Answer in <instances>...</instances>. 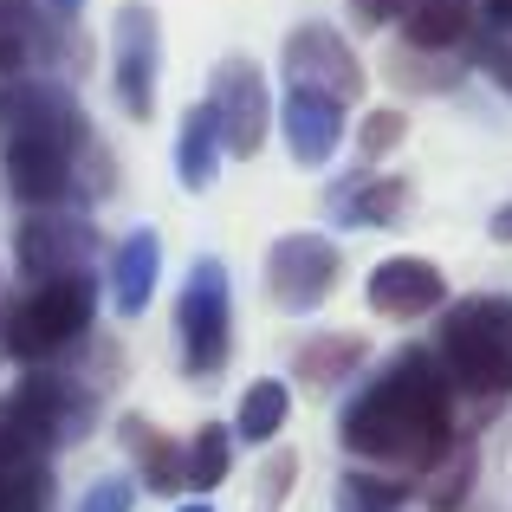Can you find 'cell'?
<instances>
[{
    "label": "cell",
    "mask_w": 512,
    "mask_h": 512,
    "mask_svg": "<svg viewBox=\"0 0 512 512\" xmlns=\"http://www.w3.org/2000/svg\"><path fill=\"white\" fill-rule=\"evenodd\" d=\"M338 441L363 461H389V467H428L441 448L454 441V389L441 376L435 350H402L389 357L383 376L350 396V409L338 415Z\"/></svg>",
    "instance_id": "obj_1"
},
{
    "label": "cell",
    "mask_w": 512,
    "mask_h": 512,
    "mask_svg": "<svg viewBox=\"0 0 512 512\" xmlns=\"http://www.w3.org/2000/svg\"><path fill=\"white\" fill-rule=\"evenodd\" d=\"M435 363L454 396H474V402L506 396L512 389V299H493V292L461 299L441 318Z\"/></svg>",
    "instance_id": "obj_2"
},
{
    "label": "cell",
    "mask_w": 512,
    "mask_h": 512,
    "mask_svg": "<svg viewBox=\"0 0 512 512\" xmlns=\"http://www.w3.org/2000/svg\"><path fill=\"white\" fill-rule=\"evenodd\" d=\"M98 318V292L91 279H46V286H26L20 299L0 305V350L13 363H46L65 344H78Z\"/></svg>",
    "instance_id": "obj_3"
},
{
    "label": "cell",
    "mask_w": 512,
    "mask_h": 512,
    "mask_svg": "<svg viewBox=\"0 0 512 512\" xmlns=\"http://www.w3.org/2000/svg\"><path fill=\"white\" fill-rule=\"evenodd\" d=\"M175 331H182V370L214 383L234 350V292H227V266L214 253L188 266V286L175 299Z\"/></svg>",
    "instance_id": "obj_4"
},
{
    "label": "cell",
    "mask_w": 512,
    "mask_h": 512,
    "mask_svg": "<svg viewBox=\"0 0 512 512\" xmlns=\"http://www.w3.org/2000/svg\"><path fill=\"white\" fill-rule=\"evenodd\" d=\"M78 150H85V130H33V137H7L0 143V182L20 208L52 214L65 201L78 175Z\"/></svg>",
    "instance_id": "obj_5"
},
{
    "label": "cell",
    "mask_w": 512,
    "mask_h": 512,
    "mask_svg": "<svg viewBox=\"0 0 512 512\" xmlns=\"http://www.w3.org/2000/svg\"><path fill=\"white\" fill-rule=\"evenodd\" d=\"M156 78H163V13L150 0H124L111 20V85L124 117H156Z\"/></svg>",
    "instance_id": "obj_6"
},
{
    "label": "cell",
    "mask_w": 512,
    "mask_h": 512,
    "mask_svg": "<svg viewBox=\"0 0 512 512\" xmlns=\"http://www.w3.org/2000/svg\"><path fill=\"white\" fill-rule=\"evenodd\" d=\"M286 85L292 91H312V98L338 104V111H357V98H363L370 78H363L357 52L344 46L338 26L305 20V26H292V33H286Z\"/></svg>",
    "instance_id": "obj_7"
},
{
    "label": "cell",
    "mask_w": 512,
    "mask_h": 512,
    "mask_svg": "<svg viewBox=\"0 0 512 512\" xmlns=\"http://www.w3.org/2000/svg\"><path fill=\"white\" fill-rule=\"evenodd\" d=\"M13 253H20V273L33 286H46V279H91L98 227L85 214H26L20 234H13Z\"/></svg>",
    "instance_id": "obj_8"
},
{
    "label": "cell",
    "mask_w": 512,
    "mask_h": 512,
    "mask_svg": "<svg viewBox=\"0 0 512 512\" xmlns=\"http://www.w3.org/2000/svg\"><path fill=\"white\" fill-rule=\"evenodd\" d=\"M338 286V247L325 234H279L266 253V292L286 312H318Z\"/></svg>",
    "instance_id": "obj_9"
},
{
    "label": "cell",
    "mask_w": 512,
    "mask_h": 512,
    "mask_svg": "<svg viewBox=\"0 0 512 512\" xmlns=\"http://www.w3.org/2000/svg\"><path fill=\"white\" fill-rule=\"evenodd\" d=\"M208 104H214V124H221V150L234 156H253L273 130V91H266V72L253 59H227L214 72Z\"/></svg>",
    "instance_id": "obj_10"
},
{
    "label": "cell",
    "mask_w": 512,
    "mask_h": 512,
    "mask_svg": "<svg viewBox=\"0 0 512 512\" xmlns=\"http://www.w3.org/2000/svg\"><path fill=\"white\" fill-rule=\"evenodd\" d=\"M363 299H370L376 318H428V312L448 305V279H441V266L422 260V253H396V260H383L370 273Z\"/></svg>",
    "instance_id": "obj_11"
},
{
    "label": "cell",
    "mask_w": 512,
    "mask_h": 512,
    "mask_svg": "<svg viewBox=\"0 0 512 512\" xmlns=\"http://www.w3.org/2000/svg\"><path fill=\"white\" fill-rule=\"evenodd\" d=\"M33 130H85L72 91L52 78H7L0 85V143L7 137H33Z\"/></svg>",
    "instance_id": "obj_12"
},
{
    "label": "cell",
    "mask_w": 512,
    "mask_h": 512,
    "mask_svg": "<svg viewBox=\"0 0 512 512\" xmlns=\"http://www.w3.org/2000/svg\"><path fill=\"white\" fill-rule=\"evenodd\" d=\"M279 124H286V150H292L299 169H325L344 143V111L325 104V98H312V91H286Z\"/></svg>",
    "instance_id": "obj_13"
},
{
    "label": "cell",
    "mask_w": 512,
    "mask_h": 512,
    "mask_svg": "<svg viewBox=\"0 0 512 512\" xmlns=\"http://www.w3.org/2000/svg\"><path fill=\"white\" fill-rule=\"evenodd\" d=\"M156 273H163V234H156V227L124 234V247H117V260H111V299H117L124 318H137L143 305H150Z\"/></svg>",
    "instance_id": "obj_14"
},
{
    "label": "cell",
    "mask_w": 512,
    "mask_h": 512,
    "mask_svg": "<svg viewBox=\"0 0 512 512\" xmlns=\"http://www.w3.org/2000/svg\"><path fill=\"white\" fill-rule=\"evenodd\" d=\"M480 7L474 0H409L402 7V46L409 52H454L474 33Z\"/></svg>",
    "instance_id": "obj_15"
},
{
    "label": "cell",
    "mask_w": 512,
    "mask_h": 512,
    "mask_svg": "<svg viewBox=\"0 0 512 512\" xmlns=\"http://www.w3.org/2000/svg\"><path fill=\"white\" fill-rule=\"evenodd\" d=\"M214 175H221V124H214V104L201 98L182 117V137H175V182L188 195H201V188H214Z\"/></svg>",
    "instance_id": "obj_16"
},
{
    "label": "cell",
    "mask_w": 512,
    "mask_h": 512,
    "mask_svg": "<svg viewBox=\"0 0 512 512\" xmlns=\"http://www.w3.org/2000/svg\"><path fill=\"white\" fill-rule=\"evenodd\" d=\"M338 221L344 227H396L402 208H409V182L396 175H363L357 188H338Z\"/></svg>",
    "instance_id": "obj_17"
},
{
    "label": "cell",
    "mask_w": 512,
    "mask_h": 512,
    "mask_svg": "<svg viewBox=\"0 0 512 512\" xmlns=\"http://www.w3.org/2000/svg\"><path fill=\"white\" fill-rule=\"evenodd\" d=\"M124 448L143 461V487L150 493H182V448L150 428V415H124Z\"/></svg>",
    "instance_id": "obj_18"
},
{
    "label": "cell",
    "mask_w": 512,
    "mask_h": 512,
    "mask_svg": "<svg viewBox=\"0 0 512 512\" xmlns=\"http://www.w3.org/2000/svg\"><path fill=\"white\" fill-rule=\"evenodd\" d=\"M474 467H480V454H474V441H448V448L428 461V480H422V500L428 512H454L474 493Z\"/></svg>",
    "instance_id": "obj_19"
},
{
    "label": "cell",
    "mask_w": 512,
    "mask_h": 512,
    "mask_svg": "<svg viewBox=\"0 0 512 512\" xmlns=\"http://www.w3.org/2000/svg\"><path fill=\"white\" fill-rule=\"evenodd\" d=\"M286 409H292L286 383H279V376H260V383H247V396H240V409H234V435L260 448V441H273L279 428H286Z\"/></svg>",
    "instance_id": "obj_20"
},
{
    "label": "cell",
    "mask_w": 512,
    "mask_h": 512,
    "mask_svg": "<svg viewBox=\"0 0 512 512\" xmlns=\"http://www.w3.org/2000/svg\"><path fill=\"white\" fill-rule=\"evenodd\" d=\"M234 467V435L227 428H195V441L182 448V487H195V500H208Z\"/></svg>",
    "instance_id": "obj_21"
},
{
    "label": "cell",
    "mask_w": 512,
    "mask_h": 512,
    "mask_svg": "<svg viewBox=\"0 0 512 512\" xmlns=\"http://www.w3.org/2000/svg\"><path fill=\"white\" fill-rule=\"evenodd\" d=\"M33 46H39V13L33 0H0V85L20 78L33 65Z\"/></svg>",
    "instance_id": "obj_22"
},
{
    "label": "cell",
    "mask_w": 512,
    "mask_h": 512,
    "mask_svg": "<svg viewBox=\"0 0 512 512\" xmlns=\"http://www.w3.org/2000/svg\"><path fill=\"white\" fill-rule=\"evenodd\" d=\"M357 363H363V338H312V344H299V376L312 389L344 383Z\"/></svg>",
    "instance_id": "obj_23"
},
{
    "label": "cell",
    "mask_w": 512,
    "mask_h": 512,
    "mask_svg": "<svg viewBox=\"0 0 512 512\" xmlns=\"http://www.w3.org/2000/svg\"><path fill=\"white\" fill-rule=\"evenodd\" d=\"M52 474L46 461H0V512H46Z\"/></svg>",
    "instance_id": "obj_24"
},
{
    "label": "cell",
    "mask_w": 512,
    "mask_h": 512,
    "mask_svg": "<svg viewBox=\"0 0 512 512\" xmlns=\"http://www.w3.org/2000/svg\"><path fill=\"white\" fill-rule=\"evenodd\" d=\"M409 500V480L402 474H344L338 480V506L344 512H396Z\"/></svg>",
    "instance_id": "obj_25"
},
{
    "label": "cell",
    "mask_w": 512,
    "mask_h": 512,
    "mask_svg": "<svg viewBox=\"0 0 512 512\" xmlns=\"http://www.w3.org/2000/svg\"><path fill=\"white\" fill-rule=\"evenodd\" d=\"M402 130H409V117H402V111H376L370 124H363V156H383L389 143H402Z\"/></svg>",
    "instance_id": "obj_26"
},
{
    "label": "cell",
    "mask_w": 512,
    "mask_h": 512,
    "mask_svg": "<svg viewBox=\"0 0 512 512\" xmlns=\"http://www.w3.org/2000/svg\"><path fill=\"white\" fill-rule=\"evenodd\" d=\"M130 500H137V493H130V480H98L78 512H130Z\"/></svg>",
    "instance_id": "obj_27"
},
{
    "label": "cell",
    "mask_w": 512,
    "mask_h": 512,
    "mask_svg": "<svg viewBox=\"0 0 512 512\" xmlns=\"http://www.w3.org/2000/svg\"><path fill=\"white\" fill-rule=\"evenodd\" d=\"M292 474H299V454H273V461H266V512H273L279 506V493H286L292 487Z\"/></svg>",
    "instance_id": "obj_28"
},
{
    "label": "cell",
    "mask_w": 512,
    "mask_h": 512,
    "mask_svg": "<svg viewBox=\"0 0 512 512\" xmlns=\"http://www.w3.org/2000/svg\"><path fill=\"white\" fill-rule=\"evenodd\" d=\"M480 65L493 72V85L512 91V39H480Z\"/></svg>",
    "instance_id": "obj_29"
},
{
    "label": "cell",
    "mask_w": 512,
    "mask_h": 512,
    "mask_svg": "<svg viewBox=\"0 0 512 512\" xmlns=\"http://www.w3.org/2000/svg\"><path fill=\"white\" fill-rule=\"evenodd\" d=\"M350 7H357V20H363V26H389L402 7H409V0H350Z\"/></svg>",
    "instance_id": "obj_30"
},
{
    "label": "cell",
    "mask_w": 512,
    "mask_h": 512,
    "mask_svg": "<svg viewBox=\"0 0 512 512\" xmlns=\"http://www.w3.org/2000/svg\"><path fill=\"white\" fill-rule=\"evenodd\" d=\"M474 7H480V13H487V20L512 39V0H474Z\"/></svg>",
    "instance_id": "obj_31"
},
{
    "label": "cell",
    "mask_w": 512,
    "mask_h": 512,
    "mask_svg": "<svg viewBox=\"0 0 512 512\" xmlns=\"http://www.w3.org/2000/svg\"><path fill=\"white\" fill-rule=\"evenodd\" d=\"M39 7H46V13H59V20H72V13L85 7V0H39Z\"/></svg>",
    "instance_id": "obj_32"
},
{
    "label": "cell",
    "mask_w": 512,
    "mask_h": 512,
    "mask_svg": "<svg viewBox=\"0 0 512 512\" xmlns=\"http://www.w3.org/2000/svg\"><path fill=\"white\" fill-rule=\"evenodd\" d=\"M493 240H512V208H500V214H493Z\"/></svg>",
    "instance_id": "obj_33"
},
{
    "label": "cell",
    "mask_w": 512,
    "mask_h": 512,
    "mask_svg": "<svg viewBox=\"0 0 512 512\" xmlns=\"http://www.w3.org/2000/svg\"><path fill=\"white\" fill-rule=\"evenodd\" d=\"M175 512H214V506H208V500H195V506H175Z\"/></svg>",
    "instance_id": "obj_34"
}]
</instances>
